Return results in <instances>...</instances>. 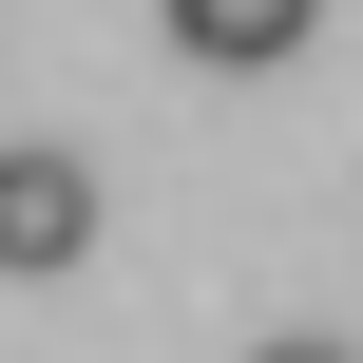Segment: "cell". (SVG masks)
Masks as SVG:
<instances>
[{
	"mask_svg": "<svg viewBox=\"0 0 363 363\" xmlns=\"http://www.w3.org/2000/svg\"><path fill=\"white\" fill-rule=\"evenodd\" d=\"M96 249V172L77 153H0V268L38 287V268H77Z\"/></svg>",
	"mask_w": 363,
	"mask_h": 363,
	"instance_id": "1",
	"label": "cell"
},
{
	"mask_svg": "<svg viewBox=\"0 0 363 363\" xmlns=\"http://www.w3.org/2000/svg\"><path fill=\"white\" fill-rule=\"evenodd\" d=\"M153 19H172V57H211V77H268V57H306L325 0H153Z\"/></svg>",
	"mask_w": 363,
	"mask_h": 363,
	"instance_id": "2",
	"label": "cell"
},
{
	"mask_svg": "<svg viewBox=\"0 0 363 363\" xmlns=\"http://www.w3.org/2000/svg\"><path fill=\"white\" fill-rule=\"evenodd\" d=\"M249 363H345V345H249Z\"/></svg>",
	"mask_w": 363,
	"mask_h": 363,
	"instance_id": "3",
	"label": "cell"
}]
</instances>
